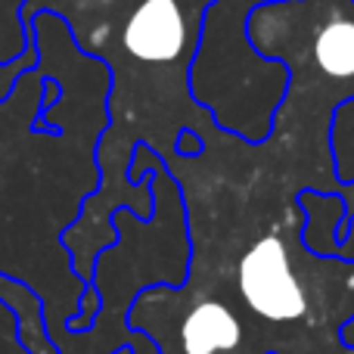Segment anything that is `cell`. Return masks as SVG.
<instances>
[{
  "label": "cell",
  "instance_id": "obj_1",
  "mask_svg": "<svg viewBox=\"0 0 354 354\" xmlns=\"http://www.w3.org/2000/svg\"><path fill=\"white\" fill-rule=\"evenodd\" d=\"M187 212V277L134 295L128 326L159 354H354V258L305 245L292 196H208L174 177Z\"/></svg>",
  "mask_w": 354,
  "mask_h": 354
},
{
  "label": "cell",
  "instance_id": "obj_2",
  "mask_svg": "<svg viewBox=\"0 0 354 354\" xmlns=\"http://www.w3.org/2000/svg\"><path fill=\"white\" fill-rule=\"evenodd\" d=\"M202 35H189L187 10L180 0H143L131 12L122 35V47L128 56L147 66L177 62L187 50H199Z\"/></svg>",
  "mask_w": 354,
  "mask_h": 354
},
{
  "label": "cell",
  "instance_id": "obj_3",
  "mask_svg": "<svg viewBox=\"0 0 354 354\" xmlns=\"http://www.w3.org/2000/svg\"><path fill=\"white\" fill-rule=\"evenodd\" d=\"M0 305L12 314L16 324V342L25 354H59L47 330V308L31 283L10 277L0 270Z\"/></svg>",
  "mask_w": 354,
  "mask_h": 354
},
{
  "label": "cell",
  "instance_id": "obj_4",
  "mask_svg": "<svg viewBox=\"0 0 354 354\" xmlns=\"http://www.w3.org/2000/svg\"><path fill=\"white\" fill-rule=\"evenodd\" d=\"M205 153V137L199 134V131H193V128H183L180 134H177V140H174V153L171 156H180V159H196V156H202ZM168 156V159H171Z\"/></svg>",
  "mask_w": 354,
  "mask_h": 354
},
{
  "label": "cell",
  "instance_id": "obj_5",
  "mask_svg": "<svg viewBox=\"0 0 354 354\" xmlns=\"http://www.w3.org/2000/svg\"><path fill=\"white\" fill-rule=\"evenodd\" d=\"M351 224H354V183H351V193H348V199H345V218L339 221V227H336V245H339V252H342V245L348 243V236H351Z\"/></svg>",
  "mask_w": 354,
  "mask_h": 354
},
{
  "label": "cell",
  "instance_id": "obj_6",
  "mask_svg": "<svg viewBox=\"0 0 354 354\" xmlns=\"http://www.w3.org/2000/svg\"><path fill=\"white\" fill-rule=\"evenodd\" d=\"M112 354H134V351H131V348H128V345H118V348H115V351H112Z\"/></svg>",
  "mask_w": 354,
  "mask_h": 354
}]
</instances>
